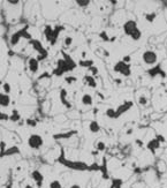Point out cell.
<instances>
[{
  "mask_svg": "<svg viewBox=\"0 0 167 188\" xmlns=\"http://www.w3.org/2000/svg\"><path fill=\"white\" fill-rule=\"evenodd\" d=\"M48 188H62V185L59 180H52L48 185Z\"/></svg>",
  "mask_w": 167,
  "mask_h": 188,
  "instance_id": "f546056e",
  "label": "cell"
},
{
  "mask_svg": "<svg viewBox=\"0 0 167 188\" xmlns=\"http://www.w3.org/2000/svg\"><path fill=\"white\" fill-rule=\"evenodd\" d=\"M100 125L97 122L96 120H92V121H90V124H89V131L91 132V133H99L100 132Z\"/></svg>",
  "mask_w": 167,
  "mask_h": 188,
  "instance_id": "44dd1931",
  "label": "cell"
},
{
  "mask_svg": "<svg viewBox=\"0 0 167 188\" xmlns=\"http://www.w3.org/2000/svg\"><path fill=\"white\" fill-rule=\"evenodd\" d=\"M133 133H134V129H133V128H129V129H127V132H126L127 135H131Z\"/></svg>",
  "mask_w": 167,
  "mask_h": 188,
  "instance_id": "7bdbcfd3",
  "label": "cell"
},
{
  "mask_svg": "<svg viewBox=\"0 0 167 188\" xmlns=\"http://www.w3.org/2000/svg\"><path fill=\"white\" fill-rule=\"evenodd\" d=\"M82 104L85 105V106H90V105H92L94 103V98H92V96L90 94H83L82 95Z\"/></svg>",
  "mask_w": 167,
  "mask_h": 188,
  "instance_id": "d6986e66",
  "label": "cell"
},
{
  "mask_svg": "<svg viewBox=\"0 0 167 188\" xmlns=\"http://www.w3.org/2000/svg\"><path fill=\"white\" fill-rule=\"evenodd\" d=\"M83 81L85 83L89 85L90 88H97V81H96V78L94 76H91V75H85L83 78Z\"/></svg>",
  "mask_w": 167,
  "mask_h": 188,
  "instance_id": "e0dca14e",
  "label": "cell"
},
{
  "mask_svg": "<svg viewBox=\"0 0 167 188\" xmlns=\"http://www.w3.org/2000/svg\"><path fill=\"white\" fill-rule=\"evenodd\" d=\"M76 131H69V132H63V133H59V134H54L53 139L54 140H69L70 137H73L74 135H76Z\"/></svg>",
  "mask_w": 167,
  "mask_h": 188,
  "instance_id": "30bf717a",
  "label": "cell"
},
{
  "mask_svg": "<svg viewBox=\"0 0 167 188\" xmlns=\"http://www.w3.org/2000/svg\"><path fill=\"white\" fill-rule=\"evenodd\" d=\"M28 68L32 74H36L39 70V61L36 58H29L28 60Z\"/></svg>",
  "mask_w": 167,
  "mask_h": 188,
  "instance_id": "7c38bea8",
  "label": "cell"
},
{
  "mask_svg": "<svg viewBox=\"0 0 167 188\" xmlns=\"http://www.w3.org/2000/svg\"><path fill=\"white\" fill-rule=\"evenodd\" d=\"M147 74H149V75H150L152 78H156V76H158V75H160L162 78H166V73L162 70V66H160L159 63H158V65H156L155 67H152V68H150V69H147Z\"/></svg>",
  "mask_w": 167,
  "mask_h": 188,
  "instance_id": "ba28073f",
  "label": "cell"
},
{
  "mask_svg": "<svg viewBox=\"0 0 167 188\" xmlns=\"http://www.w3.org/2000/svg\"><path fill=\"white\" fill-rule=\"evenodd\" d=\"M9 120H11L12 122H20V120H21V115L19 113V111L17 110L13 111V113H12L11 117H9Z\"/></svg>",
  "mask_w": 167,
  "mask_h": 188,
  "instance_id": "7402d4cb",
  "label": "cell"
},
{
  "mask_svg": "<svg viewBox=\"0 0 167 188\" xmlns=\"http://www.w3.org/2000/svg\"><path fill=\"white\" fill-rule=\"evenodd\" d=\"M0 158L6 156H14V155H19L20 154V149L17 146H11L8 149H5V142H0Z\"/></svg>",
  "mask_w": 167,
  "mask_h": 188,
  "instance_id": "8992f818",
  "label": "cell"
},
{
  "mask_svg": "<svg viewBox=\"0 0 167 188\" xmlns=\"http://www.w3.org/2000/svg\"><path fill=\"white\" fill-rule=\"evenodd\" d=\"M142 60L147 66H153L158 61V54L152 50H146L142 54Z\"/></svg>",
  "mask_w": 167,
  "mask_h": 188,
  "instance_id": "3957f363",
  "label": "cell"
},
{
  "mask_svg": "<svg viewBox=\"0 0 167 188\" xmlns=\"http://www.w3.org/2000/svg\"><path fill=\"white\" fill-rule=\"evenodd\" d=\"M137 22L135 20H128L123 23V32L126 36H131V34L137 29Z\"/></svg>",
  "mask_w": 167,
  "mask_h": 188,
  "instance_id": "52a82bcc",
  "label": "cell"
},
{
  "mask_svg": "<svg viewBox=\"0 0 167 188\" xmlns=\"http://www.w3.org/2000/svg\"><path fill=\"white\" fill-rule=\"evenodd\" d=\"M11 103V98L9 96L6 94H0V106L2 107H7Z\"/></svg>",
  "mask_w": 167,
  "mask_h": 188,
  "instance_id": "ffe728a7",
  "label": "cell"
},
{
  "mask_svg": "<svg viewBox=\"0 0 167 188\" xmlns=\"http://www.w3.org/2000/svg\"><path fill=\"white\" fill-rule=\"evenodd\" d=\"M166 163H167V158H166Z\"/></svg>",
  "mask_w": 167,
  "mask_h": 188,
  "instance_id": "816d5d0a",
  "label": "cell"
},
{
  "mask_svg": "<svg viewBox=\"0 0 167 188\" xmlns=\"http://www.w3.org/2000/svg\"><path fill=\"white\" fill-rule=\"evenodd\" d=\"M0 146H1V144H0Z\"/></svg>",
  "mask_w": 167,
  "mask_h": 188,
  "instance_id": "f5cc1de1",
  "label": "cell"
},
{
  "mask_svg": "<svg viewBox=\"0 0 167 188\" xmlns=\"http://www.w3.org/2000/svg\"><path fill=\"white\" fill-rule=\"evenodd\" d=\"M122 61H123L125 63H128V65H130L131 57H130V56H125V57H123V59H122Z\"/></svg>",
  "mask_w": 167,
  "mask_h": 188,
  "instance_id": "ab89813d",
  "label": "cell"
},
{
  "mask_svg": "<svg viewBox=\"0 0 167 188\" xmlns=\"http://www.w3.org/2000/svg\"><path fill=\"white\" fill-rule=\"evenodd\" d=\"M44 35H45V38H46L47 42L51 43V45H54L53 43V29L51 26H46L45 29H44Z\"/></svg>",
  "mask_w": 167,
  "mask_h": 188,
  "instance_id": "9a60e30c",
  "label": "cell"
},
{
  "mask_svg": "<svg viewBox=\"0 0 167 188\" xmlns=\"http://www.w3.org/2000/svg\"><path fill=\"white\" fill-rule=\"evenodd\" d=\"M5 188H13V186H12V183H9V185H7Z\"/></svg>",
  "mask_w": 167,
  "mask_h": 188,
  "instance_id": "c3c4849f",
  "label": "cell"
},
{
  "mask_svg": "<svg viewBox=\"0 0 167 188\" xmlns=\"http://www.w3.org/2000/svg\"><path fill=\"white\" fill-rule=\"evenodd\" d=\"M98 154H99V151H97V150H96V151H92V152H91V155H92V156H97Z\"/></svg>",
  "mask_w": 167,
  "mask_h": 188,
  "instance_id": "f6af8a7d",
  "label": "cell"
},
{
  "mask_svg": "<svg viewBox=\"0 0 167 188\" xmlns=\"http://www.w3.org/2000/svg\"><path fill=\"white\" fill-rule=\"evenodd\" d=\"M44 144V140L41 135L38 134H31L28 139V146L34 150H39Z\"/></svg>",
  "mask_w": 167,
  "mask_h": 188,
  "instance_id": "277c9868",
  "label": "cell"
},
{
  "mask_svg": "<svg viewBox=\"0 0 167 188\" xmlns=\"http://www.w3.org/2000/svg\"><path fill=\"white\" fill-rule=\"evenodd\" d=\"M113 70H114L115 73H119L121 75H123L126 78H129L131 75V69H130V65H128V63H125L122 60L120 61H118V63L114 65V67H113Z\"/></svg>",
  "mask_w": 167,
  "mask_h": 188,
  "instance_id": "7a4b0ae2",
  "label": "cell"
},
{
  "mask_svg": "<svg viewBox=\"0 0 167 188\" xmlns=\"http://www.w3.org/2000/svg\"><path fill=\"white\" fill-rule=\"evenodd\" d=\"M67 90L66 89H61L60 90V102L62 103L63 106H66L67 109H72V104H70V102H68L67 99Z\"/></svg>",
  "mask_w": 167,
  "mask_h": 188,
  "instance_id": "4fadbf2b",
  "label": "cell"
},
{
  "mask_svg": "<svg viewBox=\"0 0 167 188\" xmlns=\"http://www.w3.org/2000/svg\"><path fill=\"white\" fill-rule=\"evenodd\" d=\"M1 120H9V117H8V114H6V113H4V112H0V121Z\"/></svg>",
  "mask_w": 167,
  "mask_h": 188,
  "instance_id": "f35d334b",
  "label": "cell"
},
{
  "mask_svg": "<svg viewBox=\"0 0 167 188\" xmlns=\"http://www.w3.org/2000/svg\"><path fill=\"white\" fill-rule=\"evenodd\" d=\"M135 142H136V144L140 146V148H141V146H143V141H142V140H138V139H137Z\"/></svg>",
  "mask_w": 167,
  "mask_h": 188,
  "instance_id": "b9f144b4",
  "label": "cell"
},
{
  "mask_svg": "<svg viewBox=\"0 0 167 188\" xmlns=\"http://www.w3.org/2000/svg\"><path fill=\"white\" fill-rule=\"evenodd\" d=\"M89 70H90V73H91V76H96V75H98V73H99L98 68L96 67V66H92V67H90Z\"/></svg>",
  "mask_w": 167,
  "mask_h": 188,
  "instance_id": "d590c367",
  "label": "cell"
},
{
  "mask_svg": "<svg viewBox=\"0 0 167 188\" xmlns=\"http://www.w3.org/2000/svg\"><path fill=\"white\" fill-rule=\"evenodd\" d=\"M22 38V32L21 30L20 31L15 32V34H13L11 36V45L12 46H15V45H17L19 43H20V39Z\"/></svg>",
  "mask_w": 167,
  "mask_h": 188,
  "instance_id": "ac0fdd59",
  "label": "cell"
},
{
  "mask_svg": "<svg viewBox=\"0 0 167 188\" xmlns=\"http://www.w3.org/2000/svg\"><path fill=\"white\" fill-rule=\"evenodd\" d=\"M105 149H106V144H105V142L103 141H98L97 142V144H96V150L97 151H105Z\"/></svg>",
  "mask_w": 167,
  "mask_h": 188,
  "instance_id": "83f0119b",
  "label": "cell"
},
{
  "mask_svg": "<svg viewBox=\"0 0 167 188\" xmlns=\"http://www.w3.org/2000/svg\"><path fill=\"white\" fill-rule=\"evenodd\" d=\"M99 37L104 41V42H110V37H108V35H107V32L106 31H101L99 34Z\"/></svg>",
  "mask_w": 167,
  "mask_h": 188,
  "instance_id": "e575fe53",
  "label": "cell"
},
{
  "mask_svg": "<svg viewBox=\"0 0 167 188\" xmlns=\"http://www.w3.org/2000/svg\"><path fill=\"white\" fill-rule=\"evenodd\" d=\"M122 185H123V181L119 178H115V179H112V183H111L110 188H121Z\"/></svg>",
  "mask_w": 167,
  "mask_h": 188,
  "instance_id": "603a6c76",
  "label": "cell"
},
{
  "mask_svg": "<svg viewBox=\"0 0 167 188\" xmlns=\"http://www.w3.org/2000/svg\"><path fill=\"white\" fill-rule=\"evenodd\" d=\"M115 82H116V83H118V84L122 83V81H121V80H119V78H116V80H115Z\"/></svg>",
  "mask_w": 167,
  "mask_h": 188,
  "instance_id": "bcb514c9",
  "label": "cell"
},
{
  "mask_svg": "<svg viewBox=\"0 0 167 188\" xmlns=\"http://www.w3.org/2000/svg\"><path fill=\"white\" fill-rule=\"evenodd\" d=\"M31 45L34 46V49L36 50L37 52L39 53V54H47V52L44 50V47L42 46V44H41V42L39 41H36V39H32L31 42Z\"/></svg>",
  "mask_w": 167,
  "mask_h": 188,
  "instance_id": "2e32d148",
  "label": "cell"
},
{
  "mask_svg": "<svg viewBox=\"0 0 167 188\" xmlns=\"http://www.w3.org/2000/svg\"><path fill=\"white\" fill-rule=\"evenodd\" d=\"M65 81H66L68 84H72V83H74V82H76L77 78H75V76H68V78H65Z\"/></svg>",
  "mask_w": 167,
  "mask_h": 188,
  "instance_id": "8d00e7d4",
  "label": "cell"
},
{
  "mask_svg": "<svg viewBox=\"0 0 167 188\" xmlns=\"http://www.w3.org/2000/svg\"><path fill=\"white\" fill-rule=\"evenodd\" d=\"M85 56H87V53H85V52H82V58H85Z\"/></svg>",
  "mask_w": 167,
  "mask_h": 188,
  "instance_id": "681fc988",
  "label": "cell"
},
{
  "mask_svg": "<svg viewBox=\"0 0 167 188\" xmlns=\"http://www.w3.org/2000/svg\"><path fill=\"white\" fill-rule=\"evenodd\" d=\"M133 106H134V102L133 100H126L121 105H119L118 109L115 110V119L120 118L121 115H123L126 112H128Z\"/></svg>",
  "mask_w": 167,
  "mask_h": 188,
  "instance_id": "5b68a950",
  "label": "cell"
},
{
  "mask_svg": "<svg viewBox=\"0 0 167 188\" xmlns=\"http://www.w3.org/2000/svg\"><path fill=\"white\" fill-rule=\"evenodd\" d=\"M57 161L60 164H62L63 166L68 167L70 170H74V171H89V165L87 163L80 162V161H69V159H66L63 151H61V155H60V157L58 158Z\"/></svg>",
  "mask_w": 167,
  "mask_h": 188,
  "instance_id": "6da1fadb",
  "label": "cell"
},
{
  "mask_svg": "<svg viewBox=\"0 0 167 188\" xmlns=\"http://www.w3.org/2000/svg\"><path fill=\"white\" fill-rule=\"evenodd\" d=\"M81 67H84V68H88L89 69L90 67H92L94 66V61L92 60H85V59H82L80 63H78Z\"/></svg>",
  "mask_w": 167,
  "mask_h": 188,
  "instance_id": "cb8c5ba5",
  "label": "cell"
},
{
  "mask_svg": "<svg viewBox=\"0 0 167 188\" xmlns=\"http://www.w3.org/2000/svg\"><path fill=\"white\" fill-rule=\"evenodd\" d=\"M160 143H162V142L156 137V139H152V140H150V141L147 142L146 148L150 150V152H151L152 155H155V154H156V150H158V149L160 148Z\"/></svg>",
  "mask_w": 167,
  "mask_h": 188,
  "instance_id": "9c48e42d",
  "label": "cell"
},
{
  "mask_svg": "<svg viewBox=\"0 0 167 188\" xmlns=\"http://www.w3.org/2000/svg\"><path fill=\"white\" fill-rule=\"evenodd\" d=\"M99 171L101 172V178L104 180H107L110 178L108 170H107V161H106V158H103V164L99 166Z\"/></svg>",
  "mask_w": 167,
  "mask_h": 188,
  "instance_id": "5bb4252c",
  "label": "cell"
},
{
  "mask_svg": "<svg viewBox=\"0 0 167 188\" xmlns=\"http://www.w3.org/2000/svg\"><path fill=\"white\" fill-rule=\"evenodd\" d=\"M26 124H27V126H29V127H36L37 124H38V121H37L36 119H27Z\"/></svg>",
  "mask_w": 167,
  "mask_h": 188,
  "instance_id": "d6a6232c",
  "label": "cell"
},
{
  "mask_svg": "<svg viewBox=\"0 0 167 188\" xmlns=\"http://www.w3.org/2000/svg\"><path fill=\"white\" fill-rule=\"evenodd\" d=\"M105 114H106L107 118H110V119H115V110L112 109V107H108L107 110L105 111Z\"/></svg>",
  "mask_w": 167,
  "mask_h": 188,
  "instance_id": "4316f807",
  "label": "cell"
},
{
  "mask_svg": "<svg viewBox=\"0 0 167 188\" xmlns=\"http://www.w3.org/2000/svg\"><path fill=\"white\" fill-rule=\"evenodd\" d=\"M130 37H131V39H133V41H140V39L142 38V31H141V29H138V28H137L135 31L131 34Z\"/></svg>",
  "mask_w": 167,
  "mask_h": 188,
  "instance_id": "d4e9b609",
  "label": "cell"
},
{
  "mask_svg": "<svg viewBox=\"0 0 167 188\" xmlns=\"http://www.w3.org/2000/svg\"><path fill=\"white\" fill-rule=\"evenodd\" d=\"M99 166L100 165H98L97 163H94V164L89 165V171H98V170H99Z\"/></svg>",
  "mask_w": 167,
  "mask_h": 188,
  "instance_id": "74e56055",
  "label": "cell"
},
{
  "mask_svg": "<svg viewBox=\"0 0 167 188\" xmlns=\"http://www.w3.org/2000/svg\"><path fill=\"white\" fill-rule=\"evenodd\" d=\"M69 188H82L81 186H78V185H72Z\"/></svg>",
  "mask_w": 167,
  "mask_h": 188,
  "instance_id": "ee69618b",
  "label": "cell"
},
{
  "mask_svg": "<svg viewBox=\"0 0 167 188\" xmlns=\"http://www.w3.org/2000/svg\"><path fill=\"white\" fill-rule=\"evenodd\" d=\"M2 90H4V92H5L6 95L11 94L12 91V87L9 83H7V82H5V83L2 84Z\"/></svg>",
  "mask_w": 167,
  "mask_h": 188,
  "instance_id": "1f68e13d",
  "label": "cell"
},
{
  "mask_svg": "<svg viewBox=\"0 0 167 188\" xmlns=\"http://www.w3.org/2000/svg\"><path fill=\"white\" fill-rule=\"evenodd\" d=\"M147 103H149V99H147L146 96H140V97H138V104L140 105L145 106V105H147Z\"/></svg>",
  "mask_w": 167,
  "mask_h": 188,
  "instance_id": "4dcf8cb0",
  "label": "cell"
},
{
  "mask_svg": "<svg viewBox=\"0 0 167 188\" xmlns=\"http://www.w3.org/2000/svg\"><path fill=\"white\" fill-rule=\"evenodd\" d=\"M8 4L12 5V6H16L17 4H20V1H19V0H9V1H8Z\"/></svg>",
  "mask_w": 167,
  "mask_h": 188,
  "instance_id": "60d3db41",
  "label": "cell"
},
{
  "mask_svg": "<svg viewBox=\"0 0 167 188\" xmlns=\"http://www.w3.org/2000/svg\"><path fill=\"white\" fill-rule=\"evenodd\" d=\"M24 188H34V187H31L30 185H27V186H26V187H24ZM37 188H38V187H37Z\"/></svg>",
  "mask_w": 167,
  "mask_h": 188,
  "instance_id": "f907efd6",
  "label": "cell"
},
{
  "mask_svg": "<svg viewBox=\"0 0 167 188\" xmlns=\"http://www.w3.org/2000/svg\"><path fill=\"white\" fill-rule=\"evenodd\" d=\"M63 44H65V46H70V45L73 44V38H72L70 36L65 37V39H63Z\"/></svg>",
  "mask_w": 167,
  "mask_h": 188,
  "instance_id": "836d02e7",
  "label": "cell"
},
{
  "mask_svg": "<svg viewBox=\"0 0 167 188\" xmlns=\"http://www.w3.org/2000/svg\"><path fill=\"white\" fill-rule=\"evenodd\" d=\"M75 4L78 6V7H82V8H85L90 5V1L89 0H76Z\"/></svg>",
  "mask_w": 167,
  "mask_h": 188,
  "instance_id": "484cf974",
  "label": "cell"
},
{
  "mask_svg": "<svg viewBox=\"0 0 167 188\" xmlns=\"http://www.w3.org/2000/svg\"><path fill=\"white\" fill-rule=\"evenodd\" d=\"M111 4H112L113 6H115L116 4H118V1H111Z\"/></svg>",
  "mask_w": 167,
  "mask_h": 188,
  "instance_id": "7dc6e473",
  "label": "cell"
},
{
  "mask_svg": "<svg viewBox=\"0 0 167 188\" xmlns=\"http://www.w3.org/2000/svg\"><path fill=\"white\" fill-rule=\"evenodd\" d=\"M156 17H157L156 13H147V14H145V20L147 22H150V23H152V22L155 21Z\"/></svg>",
  "mask_w": 167,
  "mask_h": 188,
  "instance_id": "f1b7e54d",
  "label": "cell"
},
{
  "mask_svg": "<svg viewBox=\"0 0 167 188\" xmlns=\"http://www.w3.org/2000/svg\"><path fill=\"white\" fill-rule=\"evenodd\" d=\"M31 179L36 183L37 187L41 188L43 185V181H44V177H43V174L41 171H38V170H35V171H32L31 172Z\"/></svg>",
  "mask_w": 167,
  "mask_h": 188,
  "instance_id": "8fae6325",
  "label": "cell"
}]
</instances>
